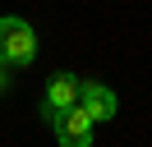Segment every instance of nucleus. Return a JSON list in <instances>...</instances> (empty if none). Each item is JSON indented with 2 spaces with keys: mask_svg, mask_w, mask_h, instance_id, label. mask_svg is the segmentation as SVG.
I'll return each mask as SVG.
<instances>
[{
  "mask_svg": "<svg viewBox=\"0 0 152 147\" xmlns=\"http://www.w3.org/2000/svg\"><path fill=\"white\" fill-rule=\"evenodd\" d=\"M37 60V32L28 18L19 14H0V64L10 69H28Z\"/></svg>",
  "mask_w": 152,
  "mask_h": 147,
  "instance_id": "nucleus-1",
  "label": "nucleus"
},
{
  "mask_svg": "<svg viewBox=\"0 0 152 147\" xmlns=\"http://www.w3.org/2000/svg\"><path fill=\"white\" fill-rule=\"evenodd\" d=\"M51 129H56V143L60 147H92V115H88L83 106H69L60 110L56 119H51Z\"/></svg>",
  "mask_w": 152,
  "mask_h": 147,
  "instance_id": "nucleus-2",
  "label": "nucleus"
},
{
  "mask_svg": "<svg viewBox=\"0 0 152 147\" xmlns=\"http://www.w3.org/2000/svg\"><path fill=\"white\" fill-rule=\"evenodd\" d=\"M78 87H83V78H78V74H56V78L46 83V92H42V115L56 119L60 110L78 106Z\"/></svg>",
  "mask_w": 152,
  "mask_h": 147,
  "instance_id": "nucleus-3",
  "label": "nucleus"
},
{
  "mask_svg": "<svg viewBox=\"0 0 152 147\" xmlns=\"http://www.w3.org/2000/svg\"><path fill=\"white\" fill-rule=\"evenodd\" d=\"M78 106L92 115V124H106V119L120 115V97L106 83H92V78H83V87H78Z\"/></svg>",
  "mask_w": 152,
  "mask_h": 147,
  "instance_id": "nucleus-4",
  "label": "nucleus"
},
{
  "mask_svg": "<svg viewBox=\"0 0 152 147\" xmlns=\"http://www.w3.org/2000/svg\"><path fill=\"white\" fill-rule=\"evenodd\" d=\"M10 87V64H0V92Z\"/></svg>",
  "mask_w": 152,
  "mask_h": 147,
  "instance_id": "nucleus-5",
  "label": "nucleus"
}]
</instances>
